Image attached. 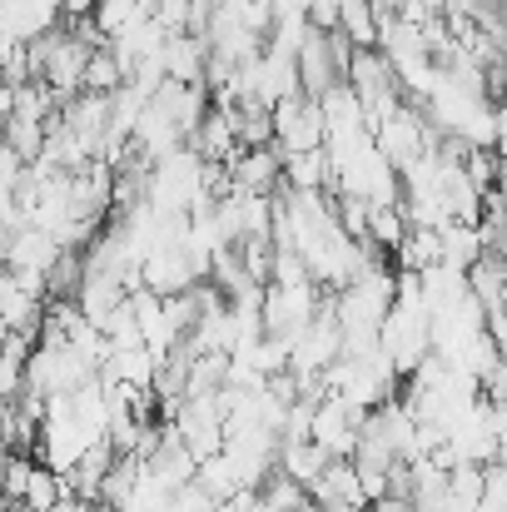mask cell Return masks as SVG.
<instances>
[{
	"label": "cell",
	"mask_w": 507,
	"mask_h": 512,
	"mask_svg": "<svg viewBox=\"0 0 507 512\" xmlns=\"http://www.w3.org/2000/svg\"><path fill=\"white\" fill-rule=\"evenodd\" d=\"M324 150H329V165H334V194H353L368 209L403 199V179L393 170V160L373 145V135H358L348 145H324Z\"/></svg>",
	"instance_id": "obj_1"
},
{
	"label": "cell",
	"mask_w": 507,
	"mask_h": 512,
	"mask_svg": "<svg viewBox=\"0 0 507 512\" xmlns=\"http://www.w3.org/2000/svg\"><path fill=\"white\" fill-rule=\"evenodd\" d=\"M373 145L393 160V170L403 174L413 160H423V155L438 145V130H433V120L423 115L418 100H398V105L373 125Z\"/></svg>",
	"instance_id": "obj_2"
},
{
	"label": "cell",
	"mask_w": 507,
	"mask_h": 512,
	"mask_svg": "<svg viewBox=\"0 0 507 512\" xmlns=\"http://www.w3.org/2000/svg\"><path fill=\"white\" fill-rule=\"evenodd\" d=\"M378 348L388 353V363L408 378L428 353H433V314L423 304H393L388 319L378 324Z\"/></svg>",
	"instance_id": "obj_3"
},
{
	"label": "cell",
	"mask_w": 507,
	"mask_h": 512,
	"mask_svg": "<svg viewBox=\"0 0 507 512\" xmlns=\"http://www.w3.org/2000/svg\"><path fill=\"white\" fill-rule=\"evenodd\" d=\"M274 145L284 155H299V150H324V110L314 95H289L274 105Z\"/></svg>",
	"instance_id": "obj_4"
},
{
	"label": "cell",
	"mask_w": 507,
	"mask_h": 512,
	"mask_svg": "<svg viewBox=\"0 0 507 512\" xmlns=\"http://www.w3.org/2000/svg\"><path fill=\"white\" fill-rule=\"evenodd\" d=\"M363 418H368V413H358V408H348L343 398L324 393V398L314 403V423H309V438H314V443H319V448H324L329 458H353Z\"/></svg>",
	"instance_id": "obj_5"
},
{
	"label": "cell",
	"mask_w": 507,
	"mask_h": 512,
	"mask_svg": "<svg viewBox=\"0 0 507 512\" xmlns=\"http://www.w3.org/2000/svg\"><path fill=\"white\" fill-rule=\"evenodd\" d=\"M224 170H229V189L279 194V184H284V150L279 145H239Z\"/></svg>",
	"instance_id": "obj_6"
},
{
	"label": "cell",
	"mask_w": 507,
	"mask_h": 512,
	"mask_svg": "<svg viewBox=\"0 0 507 512\" xmlns=\"http://www.w3.org/2000/svg\"><path fill=\"white\" fill-rule=\"evenodd\" d=\"M55 20H60V0H0V35L10 40L35 45L50 30H60Z\"/></svg>",
	"instance_id": "obj_7"
},
{
	"label": "cell",
	"mask_w": 507,
	"mask_h": 512,
	"mask_svg": "<svg viewBox=\"0 0 507 512\" xmlns=\"http://www.w3.org/2000/svg\"><path fill=\"white\" fill-rule=\"evenodd\" d=\"M309 498H314V503H353V508H373L368 493H363V483H358L353 458H329V468L319 473V483L309 488Z\"/></svg>",
	"instance_id": "obj_8"
},
{
	"label": "cell",
	"mask_w": 507,
	"mask_h": 512,
	"mask_svg": "<svg viewBox=\"0 0 507 512\" xmlns=\"http://www.w3.org/2000/svg\"><path fill=\"white\" fill-rule=\"evenodd\" d=\"M378 25H383V10L373 0H338L334 30L353 50H378Z\"/></svg>",
	"instance_id": "obj_9"
},
{
	"label": "cell",
	"mask_w": 507,
	"mask_h": 512,
	"mask_svg": "<svg viewBox=\"0 0 507 512\" xmlns=\"http://www.w3.org/2000/svg\"><path fill=\"white\" fill-rule=\"evenodd\" d=\"M284 189L329 194V189H334V165H329V150H299V155H284Z\"/></svg>",
	"instance_id": "obj_10"
},
{
	"label": "cell",
	"mask_w": 507,
	"mask_h": 512,
	"mask_svg": "<svg viewBox=\"0 0 507 512\" xmlns=\"http://www.w3.org/2000/svg\"><path fill=\"white\" fill-rule=\"evenodd\" d=\"M324 468H329V453L314 438H284L279 443V473H289L299 488H314Z\"/></svg>",
	"instance_id": "obj_11"
},
{
	"label": "cell",
	"mask_w": 507,
	"mask_h": 512,
	"mask_svg": "<svg viewBox=\"0 0 507 512\" xmlns=\"http://www.w3.org/2000/svg\"><path fill=\"white\" fill-rule=\"evenodd\" d=\"M438 239H443V264H453V269H463V274H468V269L488 254L483 229H478V224H468V219L443 224V229H438Z\"/></svg>",
	"instance_id": "obj_12"
},
{
	"label": "cell",
	"mask_w": 507,
	"mask_h": 512,
	"mask_svg": "<svg viewBox=\"0 0 507 512\" xmlns=\"http://www.w3.org/2000/svg\"><path fill=\"white\" fill-rule=\"evenodd\" d=\"M468 294L483 304V314H493V309L507 299V259L498 249H488V254L468 269Z\"/></svg>",
	"instance_id": "obj_13"
},
{
	"label": "cell",
	"mask_w": 507,
	"mask_h": 512,
	"mask_svg": "<svg viewBox=\"0 0 507 512\" xmlns=\"http://www.w3.org/2000/svg\"><path fill=\"white\" fill-rule=\"evenodd\" d=\"M60 498H65V478H60L50 463H35V468H30V483H25V493H20V508L50 512Z\"/></svg>",
	"instance_id": "obj_14"
},
{
	"label": "cell",
	"mask_w": 507,
	"mask_h": 512,
	"mask_svg": "<svg viewBox=\"0 0 507 512\" xmlns=\"http://www.w3.org/2000/svg\"><path fill=\"white\" fill-rule=\"evenodd\" d=\"M120 85H125V70H120L115 50H110V45H95V50H90V65H85V90L115 95Z\"/></svg>",
	"instance_id": "obj_15"
},
{
	"label": "cell",
	"mask_w": 507,
	"mask_h": 512,
	"mask_svg": "<svg viewBox=\"0 0 507 512\" xmlns=\"http://www.w3.org/2000/svg\"><path fill=\"white\" fill-rule=\"evenodd\" d=\"M478 512H507V468L503 463H488L483 468V503Z\"/></svg>",
	"instance_id": "obj_16"
},
{
	"label": "cell",
	"mask_w": 507,
	"mask_h": 512,
	"mask_svg": "<svg viewBox=\"0 0 507 512\" xmlns=\"http://www.w3.org/2000/svg\"><path fill=\"white\" fill-rule=\"evenodd\" d=\"M209 503H214V498H209V493H204V488L189 478L184 488H174V498H169L165 512H209Z\"/></svg>",
	"instance_id": "obj_17"
},
{
	"label": "cell",
	"mask_w": 507,
	"mask_h": 512,
	"mask_svg": "<svg viewBox=\"0 0 507 512\" xmlns=\"http://www.w3.org/2000/svg\"><path fill=\"white\" fill-rule=\"evenodd\" d=\"M483 398H488V403H503V408H507V353L493 363V373L483 378Z\"/></svg>",
	"instance_id": "obj_18"
},
{
	"label": "cell",
	"mask_w": 507,
	"mask_h": 512,
	"mask_svg": "<svg viewBox=\"0 0 507 512\" xmlns=\"http://www.w3.org/2000/svg\"><path fill=\"white\" fill-rule=\"evenodd\" d=\"M100 0H60V20H90Z\"/></svg>",
	"instance_id": "obj_19"
},
{
	"label": "cell",
	"mask_w": 507,
	"mask_h": 512,
	"mask_svg": "<svg viewBox=\"0 0 507 512\" xmlns=\"http://www.w3.org/2000/svg\"><path fill=\"white\" fill-rule=\"evenodd\" d=\"M493 120H498V140H493V150H498V160H507V95L493 105Z\"/></svg>",
	"instance_id": "obj_20"
},
{
	"label": "cell",
	"mask_w": 507,
	"mask_h": 512,
	"mask_svg": "<svg viewBox=\"0 0 507 512\" xmlns=\"http://www.w3.org/2000/svg\"><path fill=\"white\" fill-rule=\"evenodd\" d=\"M5 473H10V448L0 443V503H5Z\"/></svg>",
	"instance_id": "obj_21"
},
{
	"label": "cell",
	"mask_w": 507,
	"mask_h": 512,
	"mask_svg": "<svg viewBox=\"0 0 507 512\" xmlns=\"http://www.w3.org/2000/svg\"><path fill=\"white\" fill-rule=\"evenodd\" d=\"M373 5H378V10H393V15H398V10H403V5H413V0H373Z\"/></svg>",
	"instance_id": "obj_22"
},
{
	"label": "cell",
	"mask_w": 507,
	"mask_h": 512,
	"mask_svg": "<svg viewBox=\"0 0 507 512\" xmlns=\"http://www.w3.org/2000/svg\"><path fill=\"white\" fill-rule=\"evenodd\" d=\"M493 463H503L507 468V433H503V443H498V458H493Z\"/></svg>",
	"instance_id": "obj_23"
},
{
	"label": "cell",
	"mask_w": 507,
	"mask_h": 512,
	"mask_svg": "<svg viewBox=\"0 0 507 512\" xmlns=\"http://www.w3.org/2000/svg\"><path fill=\"white\" fill-rule=\"evenodd\" d=\"M493 249H498V254L507 259V224H503V234H498V244H493Z\"/></svg>",
	"instance_id": "obj_24"
}]
</instances>
